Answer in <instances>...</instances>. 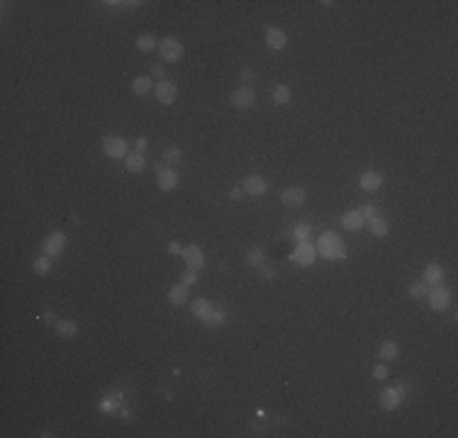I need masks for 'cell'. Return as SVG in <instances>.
I'll list each match as a JSON object with an SVG mask.
<instances>
[{"label":"cell","mask_w":458,"mask_h":438,"mask_svg":"<svg viewBox=\"0 0 458 438\" xmlns=\"http://www.w3.org/2000/svg\"><path fill=\"white\" fill-rule=\"evenodd\" d=\"M317 251L324 256V258H329V260H341L346 256V246H344V241L336 236L334 232H329V234H322L319 236Z\"/></svg>","instance_id":"cell-1"},{"label":"cell","mask_w":458,"mask_h":438,"mask_svg":"<svg viewBox=\"0 0 458 438\" xmlns=\"http://www.w3.org/2000/svg\"><path fill=\"white\" fill-rule=\"evenodd\" d=\"M159 52L164 56V61H181L183 58V44L178 42V39H173V36H166L164 42L159 44Z\"/></svg>","instance_id":"cell-2"},{"label":"cell","mask_w":458,"mask_h":438,"mask_svg":"<svg viewBox=\"0 0 458 438\" xmlns=\"http://www.w3.org/2000/svg\"><path fill=\"white\" fill-rule=\"evenodd\" d=\"M103 151L110 158H125L127 156V142L122 136H105L103 139Z\"/></svg>","instance_id":"cell-3"},{"label":"cell","mask_w":458,"mask_h":438,"mask_svg":"<svg viewBox=\"0 0 458 438\" xmlns=\"http://www.w3.org/2000/svg\"><path fill=\"white\" fill-rule=\"evenodd\" d=\"M314 256H317V248L312 244L297 241V246H295V251H293V260L297 266H312L314 263Z\"/></svg>","instance_id":"cell-4"},{"label":"cell","mask_w":458,"mask_h":438,"mask_svg":"<svg viewBox=\"0 0 458 438\" xmlns=\"http://www.w3.org/2000/svg\"><path fill=\"white\" fill-rule=\"evenodd\" d=\"M451 304V292L441 285H434V290L429 292V307L434 312H443Z\"/></svg>","instance_id":"cell-5"},{"label":"cell","mask_w":458,"mask_h":438,"mask_svg":"<svg viewBox=\"0 0 458 438\" xmlns=\"http://www.w3.org/2000/svg\"><path fill=\"white\" fill-rule=\"evenodd\" d=\"M254 100H256V95H254V90L249 86H241V88H237L232 92V105L239 110H249L254 105Z\"/></svg>","instance_id":"cell-6"},{"label":"cell","mask_w":458,"mask_h":438,"mask_svg":"<svg viewBox=\"0 0 458 438\" xmlns=\"http://www.w3.org/2000/svg\"><path fill=\"white\" fill-rule=\"evenodd\" d=\"M64 244H66V236L56 232V234H49V236L44 238L42 251H44V256H49V258H56V256L64 251Z\"/></svg>","instance_id":"cell-7"},{"label":"cell","mask_w":458,"mask_h":438,"mask_svg":"<svg viewBox=\"0 0 458 438\" xmlns=\"http://www.w3.org/2000/svg\"><path fill=\"white\" fill-rule=\"evenodd\" d=\"M176 95H178V90H176V86L171 80H161L156 86V98H159L161 105H173L176 102Z\"/></svg>","instance_id":"cell-8"},{"label":"cell","mask_w":458,"mask_h":438,"mask_svg":"<svg viewBox=\"0 0 458 438\" xmlns=\"http://www.w3.org/2000/svg\"><path fill=\"white\" fill-rule=\"evenodd\" d=\"M181 256L185 258V263H188V268H190V270H200L202 266H205V260H202V251L198 248V246H185Z\"/></svg>","instance_id":"cell-9"},{"label":"cell","mask_w":458,"mask_h":438,"mask_svg":"<svg viewBox=\"0 0 458 438\" xmlns=\"http://www.w3.org/2000/svg\"><path fill=\"white\" fill-rule=\"evenodd\" d=\"M266 44H268L271 49H283V46L288 44V34H285L280 27H268V30H266Z\"/></svg>","instance_id":"cell-10"},{"label":"cell","mask_w":458,"mask_h":438,"mask_svg":"<svg viewBox=\"0 0 458 438\" xmlns=\"http://www.w3.org/2000/svg\"><path fill=\"white\" fill-rule=\"evenodd\" d=\"M244 190H246L249 195H266L268 182L263 180V178H258V176H249V178L244 180Z\"/></svg>","instance_id":"cell-11"},{"label":"cell","mask_w":458,"mask_h":438,"mask_svg":"<svg viewBox=\"0 0 458 438\" xmlns=\"http://www.w3.org/2000/svg\"><path fill=\"white\" fill-rule=\"evenodd\" d=\"M305 198H307V195H305V190H302V188H290V190H285V192H283V198H280V200H283L285 207H300V204L305 202Z\"/></svg>","instance_id":"cell-12"},{"label":"cell","mask_w":458,"mask_h":438,"mask_svg":"<svg viewBox=\"0 0 458 438\" xmlns=\"http://www.w3.org/2000/svg\"><path fill=\"white\" fill-rule=\"evenodd\" d=\"M341 222H344V226H346L348 232H361V229L366 226V219H363V214H361L358 210H356V212H346Z\"/></svg>","instance_id":"cell-13"},{"label":"cell","mask_w":458,"mask_h":438,"mask_svg":"<svg viewBox=\"0 0 458 438\" xmlns=\"http://www.w3.org/2000/svg\"><path fill=\"white\" fill-rule=\"evenodd\" d=\"M380 185H383V176H380V173H373V170L361 173V188H363V190L373 192V190H378Z\"/></svg>","instance_id":"cell-14"},{"label":"cell","mask_w":458,"mask_h":438,"mask_svg":"<svg viewBox=\"0 0 458 438\" xmlns=\"http://www.w3.org/2000/svg\"><path fill=\"white\" fill-rule=\"evenodd\" d=\"M400 402H402V397H400L397 390H383V392H380V404H383V409H387V412L397 409Z\"/></svg>","instance_id":"cell-15"},{"label":"cell","mask_w":458,"mask_h":438,"mask_svg":"<svg viewBox=\"0 0 458 438\" xmlns=\"http://www.w3.org/2000/svg\"><path fill=\"white\" fill-rule=\"evenodd\" d=\"M441 280H443V268L436 266V263H429L424 268V282L426 285H439Z\"/></svg>","instance_id":"cell-16"},{"label":"cell","mask_w":458,"mask_h":438,"mask_svg":"<svg viewBox=\"0 0 458 438\" xmlns=\"http://www.w3.org/2000/svg\"><path fill=\"white\" fill-rule=\"evenodd\" d=\"M176 185H178V176L171 168H161L159 170V188L161 190H173Z\"/></svg>","instance_id":"cell-17"},{"label":"cell","mask_w":458,"mask_h":438,"mask_svg":"<svg viewBox=\"0 0 458 438\" xmlns=\"http://www.w3.org/2000/svg\"><path fill=\"white\" fill-rule=\"evenodd\" d=\"M125 166H127V170H132V173H142V170H144V166H147V161H144V156L137 151V154H129L127 161H125Z\"/></svg>","instance_id":"cell-18"},{"label":"cell","mask_w":458,"mask_h":438,"mask_svg":"<svg viewBox=\"0 0 458 438\" xmlns=\"http://www.w3.org/2000/svg\"><path fill=\"white\" fill-rule=\"evenodd\" d=\"M168 300L173 302V304H183L185 300H188V285H173L171 290H168Z\"/></svg>","instance_id":"cell-19"},{"label":"cell","mask_w":458,"mask_h":438,"mask_svg":"<svg viewBox=\"0 0 458 438\" xmlns=\"http://www.w3.org/2000/svg\"><path fill=\"white\" fill-rule=\"evenodd\" d=\"M56 334H59V336H64V338H74L76 334H78V326H76V322L64 319V322H59V324H56Z\"/></svg>","instance_id":"cell-20"},{"label":"cell","mask_w":458,"mask_h":438,"mask_svg":"<svg viewBox=\"0 0 458 438\" xmlns=\"http://www.w3.org/2000/svg\"><path fill=\"white\" fill-rule=\"evenodd\" d=\"M368 226H370V232H373L375 236H385V234H387V222H385L383 217H378V214L368 219Z\"/></svg>","instance_id":"cell-21"},{"label":"cell","mask_w":458,"mask_h":438,"mask_svg":"<svg viewBox=\"0 0 458 438\" xmlns=\"http://www.w3.org/2000/svg\"><path fill=\"white\" fill-rule=\"evenodd\" d=\"M132 90L137 92V95H147V92L151 90V78H149V76L134 78V80H132Z\"/></svg>","instance_id":"cell-22"},{"label":"cell","mask_w":458,"mask_h":438,"mask_svg":"<svg viewBox=\"0 0 458 438\" xmlns=\"http://www.w3.org/2000/svg\"><path fill=\"white\" fill-rule=\"evenodd\" d=\"M290 88L288 86H275L273 88V102L275 105H288L290 102Z\"/></svg>","instance_id":"cell-23"},{"label":"cell","mask_w":458,"mask_h":438,"mask_svg":"<svg viewBox=\"0 0 458 438\" xmlns=\"http://www.w3.org/2000/svg\"><path fill=\"white\" fill-rule=\"evenodd\" d=\"M224 319H227V314H224L222 310H215V307H212V310H210V314H207L202 322H205L207 326L215 328V326H220V324H224Z\"/></svg>","instance_id":"cell-24"},{"label":"cell","mask_w":458,"mask_h":438,"mask_svg":"<svg viewBox=\"0 0 458 438\" xmlns=\"http://www.w3.org/2000/svg\"><path fill=\"white\" fill-rule=\"evenodd\" d=\"M190 310H193V316H198V319H205V316L210 314V310H212V304H210L207 300H195Z\"/></svg>","instance_id":"cell-25"},{"label":"cell","mask_w":458,"mask_h":438,"mask_svg":"<svg viewBox=\"0 0 458 438\" xmlns=\"http://www.w3.org/2000/svg\"><path fill=\"white\" fill-rule=\"evenodd\" d=\"M378 356L383 358V360H392V358H397V344L395 341H385L380 350H378Z\"/></svg>","instance_id":"cell-26"},{"label":"cell","mask_w":458,"mask_h":438,"mask_svg":"<svg viewBox=\"0 0 458 438\" xmlns=\"http://www.w3.org/2000/svg\"><path fill=\"white\" fill-rule=\"evenodd\" d=\"M52 270V258L49 256H44V258H37L35 260V273L37 275H47Z\"/></svg>","instance_id":"cell-27"},{"label":"cell","mask_w":458,"mask_h":438,"mask_svg":"<svg viewBox=\"0 0 458 438\" xmlns=\"http://www.w3.org/2000/svg\"><path fill=\"white\" fill-rule=\"evenodd\" d=\"M409 297H414V300L426 297V282H424V280H419V282H412V285H409Z\"/></svg>","instance_id":"cell-28"},{"label":"cell","mask_w":458,"mask_h":438,"mask_svg":"<svg viewBox=\"0 0 458 438\" xmlns=\"http://www.w3.org/2000/svg\"><path fill=\"white\" fill-rule=\"evenodd\" d=\"M154 46H156V42H154V36L151 34H142L137 39V49H139V52H151Z\"/></svg>","instance_id":"cell-29"},{"label":"cell","mask_w":458,"mask_h":438,"mask_svg":"<svg viewBox=\"0 0 458 438\" xmlns=\"http://www.w3.org/2000/svg\"><path fill=\"white\" fill-rule=\"evenodd\" d=\"M181 156H183V154H181V148H178V146H168V148L164 151V161H168V164H178V161H181Z\"/></svg>","instance_id":"cell-30"},{"label":"cell","mask_w":458,"mask_h":438,"mask_svg":"<svg viewBox=\"0 0 458 438\" xmlns=\"http://www.w3.org/2000/svg\"><path fill=\"white\" fill-rule=\"evenodd\" d=\"M246 260H249V266H261V263H263V251H261L258 246H254V248L246 254Z\"/></svg>","instance_id":"cell-31"},{"label":"cell","mask_w":458,"mask_h":438,"mask_svg":"<svg viewBox=\"0 0 458 438\" xmlns=\"http://www.w3.org/2000/svg\"><path fill=\"white\" fill-rule=\"evenodd\" d=\"M307 236H310V226L307 224H297L295 226V238L297 241H307Z\"/></svg>","instance_id":"cell-32"},{"label":"cell","mask_w":458,"mask_h":438,"mask_svg":"<svg viewBox=\"0 0 458 438\" xmlns=\"http://www.w3.org/2000/svg\"><path fill=\"white\" fill-rule=\"evenodd\" d=\"M387 375H390V372H387V368H385V365H378V368L373 370V378H375V380H385Z\"/></svg>","instance_id":"cell-33"},{"label":"cell","mask_w":458,"mask_h":438,"mask_svg":"<svg viewBox=\"0 0 458 438\" xmlns=\"http://www.w3.org/2000/svg\"><path fill=\"white\" fill-rule=\"evenodd\" d=\"M195 282H198V275H195V270L188 268V273L183 275V285H195Z\"/></svg>","instance_id":"cell-34"},{"label":"cell","mask_w":458,"mask_h":438,"mask_svg":"<svg viewBox=\"0 0 458 438\" xmlns=\"http://www.w3.org/2000/svg\"><path fill=\"white\" fill-rule=\"evenodd\" d=\"M358 212H361V214H363V219H370V217H375V210H373V207H370V204H366V207H363V210H358Z\"/></svg>","instance_id":"cell-35"},{"label":"cell","mask_w":458,"mask_h":438,"mask_svg":"<svg viewBox=\"0 0 458 438\" xmlns=\"http://www.w3.org/2000/svg\"><path fill=\"white\" fill-rule=\"evenodd\" d=\"M151 73H154L156 78H161V80H166V71L161 68V66H151Z\"/></svg>","instance_id":"cell-36"},{"label":"cell","mask_w":458,"mask_h":438,"mask_svg":"<svg viewBox=\"0 0 458 438\" xmlns=\"http://www.w3.org/2000/svg\"><path fill=\"white\" fill-rule=\"evenodd\" d=\"M168 254H183V246L181 244H171L168 246Z\"/></svg>","instance_id":"cell-37"},{"label":"cell","mask_w":458,"mask_h":438,"mask_svg":"<svg viewBox=\"0 0 458 438\" xmlns=\"http://www.w3.org/2000/svg\"><path fill=\"white\" fill-rule=\"evenodd\" d=\"M261 278L271 280V278H273V270H271V268H261Z\"/></svg>","instance_id":"cell-38"},{"label":"cell","mask_w":458,"mask_h":438,"mask_svg":"<svg viewBox=\"0 0 458 438\" xmlns=\"http://www.w3.org/2000/svg\"><path fill=\"white\" fill-rule=\"evenodd\" d=\"M144 148H147V139H137V151L142 154Z\"/></svg>","instance_id":"cell-39"},{"label":"cell","mask_w":458,"mask_h":438,"mask_svg":"<svg viewBox=\"0 0 458 438\" xmlns=\"http://www.w3.org/2000/svg\"><path fill=\"white\" fill-rule=\"evenodd\" d=\"M241 78H244V80H251V78H254V73L249 71V68H244V71H241Z\"/></svg>","instance_id":"cell-40"},{"label":"cell","mask_w":458,"mask_h":438,"mask_svg":"<svg viewBox=\"0 0 458 438\" xmlns=\"http://www.w3.org/2000/svg\"><path fill=\"white\" fill-rule=\"evenodd\" d=\"M100 409H115V402L105 400V402H103V404H100Z\"/></svg>","instance_id":"cell-41"},{"label":"cell","mask_w":458,"mask_h":438,"mask_svg":"<svg viewBox=\"0 0 458 438\" xmlns=\"http://www.w3.org/2000/svg\"><path fill=\"white\" fill-rule=\"evenodd\" d=\"M239 198H241V190L234 188V190H232V200H239Z\"/></svg>","instance_id":"cell-42"}]
</instances>
